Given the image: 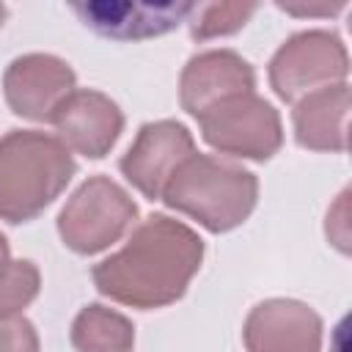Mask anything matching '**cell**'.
<instances>
[{"mask_svg":"<svg viewBox=\"0 0 352 352\" xmlns=\"http://www.w3.org/2000/svg\"><path fill=\"white\" fill-rule=\"evenodd\" d=\"M201 256L204 245L184 223L157 214L135 228L124 250L94 267V283L118 302L160 308L182 297Z\"/></svg>","mask_w":352,"mask_h":352,"instance_id":"cell-1","label":"cell"},{"mask_svg":"<svg viewBox=\"0 0 352 352\" xmlns=\"http://www.w3.org/2000/svg\"><path fill=\"white\" fill-rule=\"evenodd\" d=\"M74 160L63 140L14 129L0 140V217L22 223L36 217L69 184Z\"/></svg>","mask_w":352,"mask_h":352,"instance_id":"cell-2","label":"cell"},{"mask_svg":"<svg viewBox=\"0 0 352 352\" xmlns=\"http://www.w3.org/2000/svg\"><path fill=\"white\" fill-rule=\"evenodd\" d=\"M256 195L258 184L253 173L206 154L184 160L162 190L168 206L195 217L209 231L239 226L256 206Z\"/></svg>","mask_w":352,"mask_h":352,"instance_id":"cell-3","label":"cell"},{"mask_svg":"<svg viewBox=\"0 0 352 352\" xmlns=\"http://www.w3.org/2000/svg\"><path fill=\"white\" fill-rule=\"evenodd\" d=\"M138 206L107 176L88 179L63 206L58 228L77 253H99L113 245L135 220Z\"/></svg>","mask_w":352,"mask_h":352,"instance_id":"cell-4","label":"cell"},{"mask_svg":"<svg viewBox=\"0 0 352 352\" xmlns=\"http://www.w3.org/2000/svg\"><path fill=\"white\" fill-rule=\"evenodd\" d=\"M201 129L209 146L223 154L267 160L280 148V118L256 94L234 96L201 118Z\"/></svg>","mask_w":352,"mask_h":352,"instance_id":"cell-5","label":"cell"},{"mask_svg":"<svg viewBox=\"0 0 352 352\" xmlns=\"http://www.w3.org/2000/svg\"><path fill=\"white\" fill-rule=\"evenodd\" d=\"M344 44L324 33L311 30L289 38L270 63V80L280 99H294L305 91H319L324 82H336L346 74Z\"/></svg>","mask_w":352,"mask_h":352,"instance_id":"cell-6","label":"cell"},{"mask_svg":"<svg viewBox=\"0 0 352 352\" xmlns=\"http://www.w3.org/2000/svg\"><path fill=\"white\" fill-rule=\"evenodd\" d=\"M195 154L190 132L176 121L146 124L138 140L121 160L124 176L148 198H162V190L182 168L184 160Z\"/></svg>","mask_w":352,"mask_h":352,"instance_id":"cell-7","label":"cell"},{"mask_svg":"<svg viewBox=\"0 0 352 352\" xmlns=\"http://www.w3.org/2000/svg\"><path fill=\"white\" fill-rule=\"evenodd\" d=\"M3 88L16 116L50 121L60 102L74 91V72L52 55H25L8 66Z\"/></svg>","mask_w":352,"mask_h":352,"instance_id":"cell-8","label":"cell"},{"mask_svg":"<svg viewBox=\"0 0 352 352\" xmlns=\"http://www.w3.org/2000/svg\"><path fill=\"white\" fill-rule=\"evenodd\" d=\"M319 316L294 300L261 302L245 322L248 352H319Z\"/></svg>","mask_w":352,"mask_h":352,"instance_id":"cell-9","label":"cell"},{"mask_svg":"<svg viewBox=\"0 0 352 352\" xmlns=\"http://www.w3.org/2000/svg\"><path fill=\"white\" fill-rule=\"evenodd\" d=\"M242 94H253V69L248 66V60H242L228 50H212L195 55L184 66L182 104L195 118Z\"/></svg>","mask_w":352,"mask_h":352,"instance_id":"cell-10","label":"cell"},{"mask_svg":"<svg viewBox=\"0 0 352 352\" xmlns=\"http://www.w3.org/2000/svg\"><path fill=\"white\" fill-rule=\"evenodd\" d=\"M60 138L85 157H104L124 126L121 110L99 91H72L50 118Z\"/></svg>","mask_w":352,"mask_h":352,"instance_id":"cell-11","label":"cell"},{"mask_svg":"<svg viewBox=\"0 0 352 352\" xmlns=\"http://www.w3.org/2000/svg\"><path fill=\"white\" fill-rule=\"evenodd\" d=\"M74 11L80 19L102 36L110 38H148L176 28L190 11L192 3H77Z\"/></svg>","mask_w":352,"mask_h":352,"instance_id":"cell-12","label":"cell"},{"mask_svg":"<svg viewBox=\"0 0 352 352\" xmlns=\"http://www.w3.org/2000/svg\"><path fill=\"white\" fill-rule=\"evenodd\" d=\"M346 110H349L346 82L311 91L294 107L297 143L314 151H344L346 148Z\"/></svg>","mask_w":352,"mask_h":352,"instance_id":"cell-13","label":"cell"},{"mask_svg":"<svg viewBox=\"0 0 352 352\" xmlns=\"http://www.w3.org/2000/svg\"><path fill=\"white\" fill-rule=\"evenodd\" d=\"M72 344L77 352H129L135 333L121 314L104 305H88L74 319Z\"/></svg>","mask_w":352,"mask_h":352,"instance_id":"cell-14","label":"cell"},{"mask_svg":"<svg viewBox=\"0 0 352 352\" xmlns=\"http://www.w3.org/2000/svg\"><path fill=\"white\" fill-rule=\"evenodd\" d=\"M38 292V270L30 261H6L0 267V319L19 314Z\"/></svg>","mask_w":352,"mask_h":352,"instance_id":"cell-15","label":"cell"},{"mask_svg":"<svg viewBox=\"0 0 352 352\" xmlns=\"http://www.w3.org/2000/svg\"><path fill=\"white\" fill-rule=\"evenodd\" d=\"M256 11V6H239V3H223V6H192V14L198 16L192 22L195 38H212L220 33H231L245 25V19Z\"/></svg>","mask_w":352,"mask_h":352,"instance_id":"cell-16","label":"cell"},{"mask_svg":"<svg viewBox=\"0 0 352 352\" xmlns=\"http://www.w3.org/2000/svg\"><path fill=\"white\" fill-rule=\"evenodd\" d=\"M0 352H38L36 330L28 319H0Z\"/></svg>","mask_w":352,"mask_h":352,"instance_id":"cell-17","label":"cell"},{"mask_svg":"<svg viewBox=\"0 0 352 352\" xmlns=\"http://www.w3.org/2000/svg\"><path fill=\"white\" fill-rule=\"evenodd\" d=\"M6 261H11V258H8V245H6V239H3V234H0V267H3Z\"/></svg>","mask_w":352,"mask_h":352,"instance_id":"cell-18","label":"cell"},{"mask_svg":"<svg viewBox=\"0 0 352 352\" xmlns=\"http://www.w3.org/2000/svg\"><path fill=\"white\" fill-rule=\"evenodd\" d=\"M3 16H6V8L0 6V25H3Z\"/></svg>","mask_w":352,"mask_h":352,"instance_id":"cell-19","label":"cell"}]
</instances>
